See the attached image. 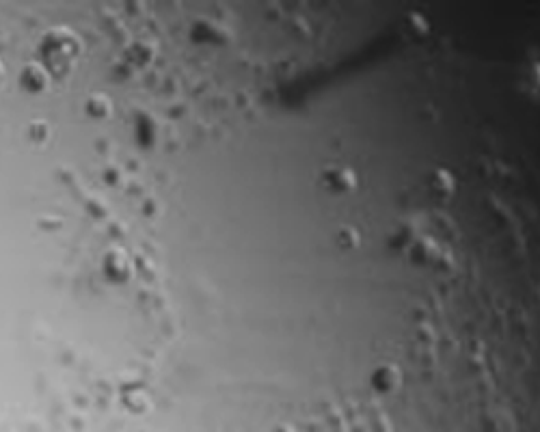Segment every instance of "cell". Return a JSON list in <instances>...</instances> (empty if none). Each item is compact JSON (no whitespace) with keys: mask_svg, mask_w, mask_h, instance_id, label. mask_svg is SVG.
<instances>
[{"mask_svg":"<svg viewBox=\"0 0 540 432\" xmlns=\"http://www.w3.org/2000/svg\"><path fill=\"white\" fill-rule=\"evenodd\" d=\"M322 179H324V184H327L335 192L352 190L357 186V177H354L352 169H346V167H329V169H324Z\"/></svg>","mask_w":540,"mask_h":432,"instance_id":"obj_1","label":"cell"},{"mask_svg":"<svg viewBox=\"0 0 540 432\" xmlns=\"http://www.w3.org/2000/svg\"><path fill=\"white\" fill-rule=\"evenodd\" d=\"M398 378H400V372L393 366H383V368H378L376 374H374V385L383 391H389L398 385Z\"/></svg>","mask_w":540,"mask_h":432,"instance_id":"obj_2","label":"cell"}]
</instances>
